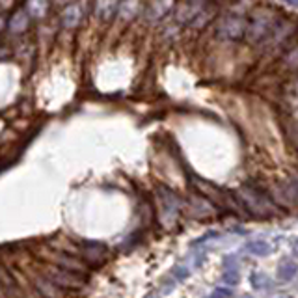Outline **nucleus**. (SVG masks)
Returning a JSON list of instances; mask_svg holds the SVG:
<instances>
[{"label": "nucleus", "instance_id": "10", "mask_svg": "<svg viewBox=\"0 0 298 298\" xmlns=\"http://www.w3.org/2000/svg\"><path fill=\"white\" fill-rule=\"evenodd\" d=\"M28 21H30V15L26 10H17L8 21V28L11 34H22L28 28Z\"/></svg>", "mask_w": 298, "mask_h": 298}, {"label": "nucleus", "instance_id": "23", "mask_svg": "<svg viewBox=\"0 0 298 298\" xmlns=\"http://www.w3.org/2000/svg\"><path fill=\"white\" fill-rule=\"evenodd\" d=\"M293 186H295V188H297V192H298V175H295V177H293Z\"/></svg>", "mask_w": 298, "mask_h": 298}, {"label": "nucleus", "instance_id": "1", "mask_svg": "<svg viewBox=\"0 0 298 298\" xmlns=\"http://www.w3.org/2000/svg\"><path fill=\"white\" fill-rule=\"evenodd\" d=\"M239 200L242 202V205H244L250 213L254 214V216H259V218L270 216V214H272V209H274L272 203H270V200H268L259 188H256L254 185H244V186H241V190H239Z\"/></svg>", "mask_w": 298, "mask_h": 298}, {"label": "nucleus", "instance_id": "21", "mask_svg": "<svg viewBox=\"0 0 298 298\" xmlns=\"http://www.w3.org/2000/svg\"><path fill=\"white\" fill-rule=\"evenodd\" d=\"M229 295H231L229 289H216L214 291V297H229Z\"/></svg>", "mask_w": 298, "mask_h": 298}, {"label": "nucleus", "instance_id": "16", "mask_svg": "<svg viewBox=\"0 0 298 298\" xmlns=\"http://www.w3.org/2000/svg\"><path fill=\"white\" fill-rule=\"evenodd\" d=\"M246 250H248L250 254H254V256H268L272 248H270V244L265 242V241H252V242L246 244Z\"/></svg>", "mask_w": 298, "mask_h": 298}, {"label": "nucleus", "instance_id": "3", "mask_svg": "<svg viewBox=\"0 0 298 298\" xmlns=\"http://www.w3.org/2000/svg\"><path fill=\"white\" fill-rule=\"evenodd\" d=\"M246 19L237 17V15H227L216 26V36L220 39H227V41H239L242 39L246 34Z\"/></svg>", "mask_w": 298, "mask_h": 298}, {"label": "nucleus", "instance_id": "11", "mask_svg": "<svg viewBox=\"0 0 298 298\" xmlns=\"http://www.w3.org/2000/svg\"><path fill=\"white\" fill-rule=\"evenodd\" d=\"M82 21V10H80V6H76V4H71V6H67L64 11V15H62V24H64L65 28H76L78 24Z\"/></svg>", "mask_w": 298, "mask_h": 298}, {"label": "nucleus", "instance_id": "20", "mask_svg": "<svg viewBox=\"0 0 298 298\" xmlns=\"http://www.w3.org/2000/svg\"><path fill=\"white\" fill-rule=\"evenodd\" d=\"M173 274H175V278H179V279H185V278L188 276V270L183 268V266H177V268L173 270Z\"/></svg>", "mask_w": 298, "mask_h": 298}, {"label": "nucleus", "instance_id": "18", "mask_svg": "<svg viewBox=\"0 0 298 298\" xmlns=\"http://www.w3.org/2000/svg\"><path fill=\"white\" fill-rule=\"evenodd\" d=\"M252 287L256 289H265V287H270V278L266 276V274H261V272H256V274H252Z\"/></svg>", "mask_w": 298, "mask_h": 298}, {"label": "nucleus", "instance_id": "14", "mask_svg": "<svg viewBox=\"0 0 298 298\" xmlns=\"http://www.w3.org/2000/svg\"><path fill=\"white\" fill-rule=\"evenodd\" d=\"M298 272V265L295 261H283L279 268H278V276L279 279H283V281H289V279H293V278L297 276Z\"/></svg>", "mask_w": 298, "mask_h": 298}, {"label": "nucleus", "instance_id": "13", "mask_svg": "<svg viewBox=\"0 0 298 298\" xmlns=\"http://www.w3.org/2000/svg\"><path fill=\"white\" fill-rule=\"evenodd\" d=\"M56 263L62 266V268L74 270V272H82V270H84V263L78 261V259H74V257H71L69 254H65V256H58L56 257Z\"/></svg>", "mask_w": 298, "mask_h": 298}, {"label": "nucleus", "instance_id": "12", "mask_svg": "<svg viewBox=\"0 0 298 298\" xmlns=\"http://www.w3.org/2000/svg\"><path fill=\"white\" fill-rule=\"evenodd\" d=\"M140 6H142V0H119V8H117V13L121 15V19H132L136 17L140 11Z\"/></svg>", "mask_w": 298, "mask_h": 298}, {"label": "nucleus", "instance_id": "6", "mask_svg": "<svg viewBox=\"0 0 298 298\" xmlns=\"http://www.w3.org/2000/svg\"><path fill=\"white\" fill-rule=\"evenodd\" d=\"M246 32L250 34V41H259L270 32V19L266 13H256L250 24H246Z\"/></svg>", "mask_w": 298, "mask_h": 298}, {"label": "nucleus", "instance_id": "7", "mask_svg": "<svg viewBox=\"0 0 298 298\" xmlns=\"http://www.w3.org/2000/svg\"><path fill=\"white\" fill-rule=\"evenodd\" d=\"M173 8V0H151L146 10V19L148 21H159L164 15H168Z\"/></svg>", "mask_w": 298, "mask_h": 298}, {"label": "nucleus", "instance_id": "4", "mask_svg": "<svg viewBox=\"0 0 298 298\" xmlns=\"http://www.w3.org/2000/svg\"><path fill=\"white\" fill-rule=\"evenodd\" d=\"M49 279H53L58 287L67 289H78L86 285V278L82 272H74V270H67V268H54L49 272Z\"/></svg>", "mask_w": 298, "mask_h": 298}, {"label": "nucleus", "instance_id": "5", "mask_svg": "<svg viewBox=\"0 0 298 298\" xmlns=\"http://www.w3.org/2000/svg\"><path fill=\"white\" fill-rule=\"evenodd\" d=\"M108 256L107 246L97 241H86L82 242V257L88 265H101Z\"/></svg>", "mask_w": 298, "mask_h": 298}, {"label": "nucleus", "instance_id": "25", "mask_svg": "<svg viewBox=\"0 0 298 298\" xmlns=\"http://www.w3.org/2000/svg\"><path fill=\"white\" fill-rule=\"evenodd\" d=\"M285 2H289L291 6H298V0H285Z\"/></svg>", "mask_w": 298, "mask_h": 298}, {"label": "nucleus", "instance_id": "26", "mask_svg": "<svg viewBox=\"0 0 298 298\" xmlns=\"http://www.w3.org/2000/svg\"><path fill=\"white\" fill-rule=\"evenodd\" d=\"M56 2H58V4H69L71 0H56Z\"/></svg>", "mask_w": 298, "mask_h": 298}, {"label": "nucleus", "instance_id": "2", "mask_svg": "<svg viewBox=\"0 0 298 298\" xmlns=\"http://www.w3.org/2000/svg\"><path fill=\"white\" fill-rule=\"evenodd\" d=\"M157 198L160 202V220L166 227H170L177 220V214L181 211V200L168 186H159Z\"/></svg>", "mask_w": 298, "mask_h": 298}, {"label": "nucleus", "instance_id": "24", "mask_svg": "<svg viewBox=\"0 0 298 298\" xmlns=\"http://www.w3.org/2000/svg\"><path fill=\"white\" fill-rule=\"evenodd\" d=\"M293 250H295V254L298 256V241H295V244H293Z\"/></svg>", "mask_w": 298, "mask_h": 298}, {"label": "nucleus", "instance_id": "9", "mask_svg": "<svg viewBox=\"0 0 298 298\" xmlns=\"http://www.w3.org/2000/svg\"><path fill=\"white\" fill-rule=\"evenodd\" d=\"M119 0H97L95 2V15L101 21H110L117 13Z\"/></svg>", "mask_w": 298, "mask_h": 298}, {"label": "nucleus", "instance_id": "15", "mask_svg": "<svg viewBox=\"0 0 298 298\" xmlns=\"http://www.w3.org/2000/svg\"><path fill=\"white\" fill-rule=\"evenodd\" d=\"M37 289L41 291V295H45V297H58L62 291H60V287L54 283L53 279H45V278H39L37 279Z\"/></svg>", "mask_w": 298, "mask_h": 298}, {"label": "nucleus", "instance_id": "8", "mask_svg": "<svg viewBox=\"0 0 298 298\" xmlns=\"http://www.w3.org/2000/svg\"><path fill=\"white\" fill-rule=\"evenodd\" d=\"M190 214L196 218H209L214 214L213 203L209 202L205 196H194L190 200Z\"/></svg>", "mask_w": 298, "mask_h": 298}, {"label": "nucleus", "instance_id": "19", "mask_svg": "<svg viewBox=\"0 0 298 298\" xmlns=\"http://www.w3.org/2000/svg\"><path fill=\"white\" fill-rule=\"evenodd\" d=\"M224 283H227V285H235V283H239V272H235L231 268H227L225 272H224Z\"/></svg>", "mask_w": 298, "mask_h": 298}, {"label": "nucleus", "instance_id": "17", "mask_svg": "<svg viewBox=\"0 0 298 298\" xmlns=\"http://www.w3.org/2000/svg\"><path fill=\"white\" fill-rule=\"evenodd\" d=\"M26 11L32 17H43L47 11V2L45 0H28L26 2Z\"/></svg>", "mask_w": 298, "mask_h": 298}, {"label": "nucleus", "instance_id": "22", "mask_svg": "<svg viewBox=\"0 0 298 298\" xmlns=\"http://www.w3.org/2000/svg\"><path fill=\"white\" fill-rule=\"evenodd\" d=\"M6 24H8V22L4 21V17H0V32H2L4 28H6Z\"/></svg>", "mask_w": 298, "mask_h": 298}]
</instances>
